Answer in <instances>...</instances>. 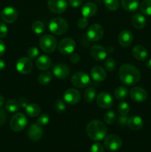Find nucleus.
Segmentation results:
<instances>
[{
  "label": "nucleus",
  "instance_id": "obj_1",
  "mask_svg": "<svg viewBox=\"0 0 151 152\" xmlns=\"http://www.w3.org/2000/svg\"><path fill=\"white\" fill-rule=\"evenodd\" d=\"M119 78L123 84L129 86H134L140 80L141 73L134 65L124 64L119 69Z\"/></svg>",
  "mask_w": 151,
  "mask_h": 152
},
{
  "label": "nucleus",
  "instance_id": "obj_2",
  "mask_svg": "<svg viewBox=\"0 0 151 152\" xmlns=\"http://www.w3.org/2000/svg\"><path fill=\"white\" fill-rule=\"evenodd\" d=\"M87 134L94 141H100L107 135V128L105 123L98 120L90 121L86 128Z\"/></svg>",
  "mask_w": 151,
  "mask_h": 152
},
{
  "label": "nucleus",
  "instance_id": "obj_3",
  "mask_svg": "<svg viewBox=\"0 0 151 152\" xmlns=\"http://www.w3.org/2000/svg\"><path fill=\"white\" fill-rule=\"evenodd\" d=\"M50 32L56 35L61 36L65 34L68 29V23L66 19L61 17H56L50 19L48 25Z\"/></svg>",
  "mask_w": 151,
  "mask_h": 152
},
{
  "label": "nucleus",
  "instance_id": "obj_4",
  "mask_svg": "<svg viewBox=\"0 0 151 152\" xmlns=\"http://www.w3.org/2000/svg\"><path fill=\"white\" fill-rule=\"evenodd\" d=\"M39 45L41 50L45 53H53L57 47V40L53 36L44 34L40 37Z\"/></svg>",
  "mask_w": 151,
  "mask_h": 152
},
{
  "label": "nucleus",
  "instance_id": "obj_5",
  "mask_svg": "<svg viewBox=\"0 0 151 152\" xmlns=\"http://www.w3.org/2000/svg\"><path fill=\"white\" fill-rule=\"evenodd\" d=\"M28 123V118L23 113H16L10 119V127L13 132H19L26 128Z\"/></svg>",
  "mask_w": 151,
  "mask_h": 152
},
{
  "label": "nucleus",
  "instance_id": "obj_6",
  "mask_svg": "<svg viewBox=\"0 0 151 152\" xmlns=\"http://www.w3.org/2000/svg\"><path fill=\"white\" fill-rule=\"evenodd\" d=\"M73 86L78 88L87 87L90 83V78L87 74L83 71H79L74 74L71 77Z\"/></svg>",
  "mask_w": 151,
  "mask_h": 152
},
{
  "label": "nucleus",
  "instance_id": "obj_7",
  "mask_svg": "<svg viewBox=\"0 0 151 152\" xmlns=\"http://www.w3.org/2000/svg\"><path fill=\"white\" fill-rule=\"evenodd\" d=\"M76 42L70 37L64 38L59 42L58 45L59 51L63 55H69L73 53L76 49Z\"/></svg>",
  "mask_w": 151,
  "mask_h": 152
},
{
  "label": "nucleus",
  "instance_id": "obj_8",
  "mask_svg": "<svg viewBox=\"0 0 151 152\" xmlns=\"http://www.w3.org/2000/svg\"><path fill=\"white\" fill-rule=\"evenodd\" d=\"M104 145L109 151H115L120 149L122 145V140L121 137L116 134H110L105 137Z\"/></svg>",
  "mask_w": 151,
  "mask_h": 152
},
{
  "label": "nucleus",
  "instance_id": "obj_9",
  "mask_svg": "<svg viewBox=\"0 0 151 152\" xmlns=\"http://www.w3.org/2000/svg\"><path fill=\"white\" fill-rule=\"evenodd\" d=\"M104 28L99 24L90 25L87 31V37L90 41L97 42L103 37Z\"/></svg>",
  "mask_w": 151,
  "mask_h": 152
},
{
  "label": "nucleus",
  "instance_id": "obj_10",
  "mask_svg": "<svg viewBox=\"0 0 151 152\" xmlns=\"http://www.w3.org/2000/svg\"><path fill=\"white\" fill-rule=\"evenodd\" d=\"M68 5L66 0H47L49 10L56 14L64 13L68 8Z\"/></svg>",
  "mask_w": 151,
  "mask_h": 152
},
{
  "label": "nucleus",
  "instance_id": "obj_11",
  "mask_svg": "<svg viewBox=\"0 0 151 152\" xmlns=\"http://www.w3.org/2000/svg\"><path fill=\"white\" fill-rule=\"evenodd\" d=\"M18 72L22 74H28L31 72L33 69V63L30 59L28 57H21L18 59L16 65Z\"/></svg>",
  "mask_w": 151,
  "mask_h": 152
},
{
  "label": "nucleus",
  "instance_id": "obj_12",
  "mask_svg": "<svg viewBox=\"0 0 151 152\" xmlns=\"http://www.w3.org/2000/svg\"><path fill=\"white\" fill-rule=\"evenodd\" d=\"M1 18L6 23H13L18 18L17 10L12 6L4 7L1 13Z\"/></svg>",
  "mask_w": 151,
  "mask_h": 152
},
{
  "label": "nucleus",
  "instance_id": "obj_13",
  "mask_svg": "<svg viewBox=\"0 0 151 152\" xmlns=\"http://www.w3.org/2000/svg\"><path fill=\"white\" fill-rule=\"evenodd\" d=\"M63 99L68 104L75 105L78 103L81 99V94L77 89L69 88L65 91L64 93Z\"/></svg>",
  "mask_w": 151,
  "mask_h": 152
},
{
  "label": "nucleus",
  "instance_id": "obj_14",
  "mask_svg": "<svg viewBox=\"0 0 151 152\" xmlns=\"http://www.w3.org/2000/svg\"><path fill=\"white\" fill-rule=\"evenodd\" d=\"M96 103L100 108L108 109L113 105L112 96L107 92H102L96 97Z\"/></svg>",
  "mask_w": 151,
  "mask_h": 152
},
{
  "label": "nucleus",
  "instance_id": "obj_15",
  "mask_svg": "<svg viewBox=\"0 0 151 152\" xmlns=\"http://www.w3.org/2000/svg\"><path fill=\"white\" fill-rule=\"evenodd\" d=\"M130 95L133 101L137 102H142L145 101L147 98V92L145 89L142 87H134L131 88L130 91Z\"/></svg>",
  "mask_w": 151,
  "mask_h": 152
},
{
  "label": "nucleus",
  "instance_id": "obj_16",
  "mask_svg": "<svg viewBox=\"0 0 151 152\" xmlns=\"http://www.w3.org/2000/svg\"><path fill=\"white\" fill-rule=\"evenodd\" d=\"M90 53L92 57L96 61L105 60V58L107 56V51L106 49L99 45H93L90 48Z\"/></svg>",
  "mask_w": 151,
  "mask_h": 152
},
{
  "label": "nucleus",
  "instance_id": "obj_17",
  "mask_svg": "<svg viewBox=\"0 0 151 152\" xmlns=\"http://www.w3.org/2000/svg\"><path fill=\"white\" fill-rule=\"evenodd\" d=\"M53 75L56 77L62 80L65 79L69 76L70 68L67 65L64 63H58L54 65L53 68Z\"/></svg>",
  "mask_w": 151,
  "mask_h": 152
},
{
  "label": "nucleus",
  "instance_id": "obj_18",
  "mask_svg": "<svg viewBox=\"0 0 151 152\" xmlns=\"http://www.w3.org/2000/svg\"><path fill=\"white\" fill-rule=\"evenodd\" d=\"M43 135V131L41 126L37 123L32 124L29 127L28 131V137L32 141H38L41 138Z\"/></svg>",
  "mask_w": 151,
  "mask_h": 152
},
{
  "label": "nucleus",
  "instance_id": "obj_19",
  "mask_svg": "<svg viewBox=\"0 0 151 152\" xmlns=\"http://www.w3.org/2000/svg\"><path fill=\"white\" fill-rule=\"evenodd\" d=\"M118 43L122 47H128L133 41V35L131 31L124 30L122 31L118 37Z\"/></svg>",
  "mask_w": 151,
  "mask_h": 152
},
{
  "label": "nucleus",
  "instance_id": "obj_20",
  "mask_svg": "<svg viewBox=\"0 0 151 152\" xmlns=\"http://www.w3.org/2000/svg\"><path fill=\"white\" fill-rule=\"evenodd\" d=\"M91 78L96 82H102L106 78V71L102 66H95L90 71Z\"/></svg>",
  "mask_w": 151,
  "mask_h": 152
},
{
  "label": "nucleus",
  "instance_id": "obj_21",
  "mask_svg": "<svg viewBox=\"0 0 151 152\" xmlns=\"http://www.w3.org/2000/svg\"><path fill=\"white\" fill-rule=\"evenodd\" d=\"M98 7L93 2H87L81 7V14L84 17L89 18L94 16L97 13Z\"/></svg>",
  "mask_w": 151,
  "mask_h": 152
},
{
  "label": "nucleus",
  "instance_id": "obj_22",
  "mask_svg": "<svg viewBox=\"0 0 151 152\" xmlns=\"http://www.w3.org/2000/svg\"><path fill=\"white\" fill-rule=\"evenodd\" d=\"M52 62L50 58L47 55H41L37 58L36 65L41 71H45L51 67Z\"/></svg>",
  "mask_w": 151,
  "mask_h": 152
},
{
  "label": "nucleus",
  "instance_id": "obj_23",
  "mask_svg": "<svg viewBox=\"0 0 151 152\" xmlns=\"http://www.w3.org/2000/svg\"><path fill=\"white\" fill-rule=\"evenodd\" d=\"M132 53H133V56H134L135 59L139 61L145 60L148 56L147 49L144 46L140 45H136L133 48V50H132Z\"/></svg>",
  "mask_w": 151,
  "mask_h": 152
},
{
  "label": "nucleus",
  "instance_id": "obj_24",
  "mask_svg": "<svg viewBox=\"0 0 151 152\" xmlns=\"http://www.w3.org/2000/svg\"><path fill=\"white\" fill-rule=\"evenodd\" d=\"M127 125L130 129L133 131H139L143 127V120L139 116H132L129 117Z\"/></svg>",
  "mask_w": 151,
  "mask_h": 152
},
{
  "label": "nucleus",
  "instance_id": "obj_25",
  "mask_svg": "<svg viewBox=\"0 0 151 152\" xmlns=\"http://www.w3.org/2000/svg\"><path fill=\"white\" fill-rule=\"evenodd\" d=\"M132 24L136 29H142L146 25V18L142 13H135L132 17Z\"/></svg>",
  "mask_w": 151,
  "mask_h": 152
},
{
  "label": "nucleus",
  "instance_id": "obj_26",
  "mask_svg": "<svg viewBox=\"0 0 151 152\" xmlns=\"http://www.w3.org/2000/svg\"><path fill=\"white\" fill-rule=\"evenodd\" d=\"M121 4L126 11L134 12L139 7V0H121Z\"/></svg>",
  "mask_w": 151,
  "mask_h": 152
},
{
  "label": "nucleus",
  "instance_id": "obj_27",
  "mask_svg": "<svg viewBox=\"0 0 151 152\" xmlns=\"http://www.w3.org/2000/svg\"><path fill=\"white\" fill-rule=\"evenodd\" d=\"M41 107L35 103L29 104L28 106L25 108V112L27 115L30 117H36L39 115L41 112Z\"/></svg>",
  "mask_w": 151,
  "mask_h": 152
},
{
  "label": "nucleus",
  "instance_id": "obj_28",
  "mask_svg": "<svg viewBox=\"0 0 151 152\" xmlns=\"http://www.w3.org/2000/svg\"><path fill=\"white\" fill-rule=\"evenodd\" d=\"M128 89L124 86H119L116 88L114 91V96L118 100H124L128 96Z\"/></svg>",
  "mask_w": 151,
  "mask_h": 152
},
{
  "label": "nucleus",
  "instance_id": "obj_29",
  "mask_svg": "<svg viewBox=\"0 0 151 152\" xmlns=\"http://www.w3.org/2000/svg\"><path fill=\"white\" fill-rule=\"evenodd\" d=\"M53 79V75H52V73H50V71H43L41 74L38 75V82L39 83V84L43 85H47L48 83H50V81Z\"/></svg>",
  "mask_w": 151,
  "mask_h": 152
},
{
  "label": "nucleus",
  "instance_id": "obj_30",
  "mask_svg": "<svg viewBox=\"0 0 151 152\" xmlns=\"http://www.w3.org/2000/svg\"><path fill=\"white\" fill-rule=\"evenodd\" d=\"M139 9L145 16H151V0H143L139 4Z\"/></svg>",
  "mask_w": 151,
  "mask_h": 152
},
{
  "label": "nucleus",
  "instance_id": "obj_31",
  "mask_svg": "<svg viewBox=\"0 0 151 152\" xmlns=\"http://www.w3.org/2000/svg\"><path fill=\"white\" fill-rule=\"evenodd\" d=\"M96 96V90L93 87L87 88L84 93V99L87 102H90L94 100Z\"/></svg>",
  "mask_w": 151,
  "mask_h": 152
},
{
  "label": "nucleus",
  "instance_id": "obj_32",
  "mask_svg": "<svg viewBox=\"0 0 151 152\" xmlns=\"http://www.w3.org/2000/svg\"><path fill=\"white\" fill-rule=\"evenodd\" d=\"M44 25L41 21L36 20L32 24V31L36 35H40L44 31Z\"/></svg>",
  "mask_w": 151,
  "mask_h": 152
},
{
  "label": "nucleus",
  "instance_id": "obj_33",
  "mask_svg": "<svg viewBox=\"0 0 151 152\" xmlns=\"http://www.w3.org/2000/svg\"><path fill=\"white\" fill-rule=\"evenodd\" d=\"M5 108L7 111L10 113L16 112L19 108L18 101L14 100V99H9L5 103Z\"/></svg>",
  "mask_w": 151,
  "mask_h": 152
},
{
  "label": "nucleus",
  "instance_id": "obj_34",
  "mask_svg": "<svg viewBox=\"0 0 151 152\" xmlns=\"http://www.w3.org/2000/svg\"><path fill=\"white\" fill-rule=\"evenodd\" d=\"M105 7L110 11H115L119 7L118 0H104Z\"/></svg>",
  "mask_w": 151,
  "mask_h": 152
},
{
  "label": "nucleus",
  "instance_id": "obj_35",
  "mask_svg": "<svg viewBox=\"0 0 151 152\" xmlns=\"http://www.w3.org/2000/svg\"><path fill=\"white\" fill-rule=\"evenodd\" d=\"M116 120V115L113 111H108L104 116V120L108 125L113 124Z\"/></svg>",
  "mask_w": 151,
  "mask_h": 152
},
{
  "label": "nucleus",
  "instance_id": "obj_36",
  "mask_svg": "<svg viewBox=\"0 0 151 152\" xmlns=\"http://www.w3.org/2000/svg\"><path fill=\"white\" fill-rule=\"evenodd\" d=\"M65 108H66V105H65L64 99H57L55 101L54 104H53V109L55 110V111L59 113L63 112Z\"/></svg>",
  "mask_w": 151,
  "mask_h": 152
},
{
  "label": "nucleus",
  "instance_id": "obj_37",
  "mask_svg": "<svg viewBox=\"0 0 151 152\" xmlns=\"http://www.w3.org/2000/svg\"><path fill=\"white\" fill-rule=\"evenodd\" d=\"M104 65H105V70H107V71H113L116 67V62L113 58H107Z\"/></svg>",
  "mask_w": 151,
  "mask_h": 152
},
{
  "label": "nucleus",
  "instance_id": "obj_38",
  "mask_svg": "<svg viewBox=\"0 0 151 152\" xmlns=\"http://www.w3.org/2000/svg\"><path fill=\"white\" fill-rule=\"evenodd\" d=\"M117 109L121 115H127L130 111V105L127 102H121L118 104Z\"/></svg>",
  "mask_w": 151,
  "mask_h": 152
},
{
  "label": "nucleus",
  "instance_id": "obj_39",
  "mask_svg": "<svg viewBox=\"0 0 151 152\" xmlns=\"http://www.w3.org/2000/svg\"><path fill=\"white\" fill-rule=\"evenodd\" d=\"M50 122V117H49L48 114H41L39 117L37 119V124L39 125V126H46V125L48 124V123Z\"/></svg>",
  "mask_w": 151,
  "mask_h": 152
},
{
  "label": "nucleus",
  "instance_id": "obj_40",
  "mask_svg": "<svg viewBox=\"0 0 151 152\" xmlns=\"http://www.w3.org/2000/svg\"><path fill=\"white\" fill-rule=\"evenodd\" d=\"M27 54H28V57L31 60L36 59L38 56V49L36 47L32 46V47L28 48Z\"/></svg>",
  "mask_w": 151,
  "mask_h": 152
},
{
  "label": "nucleus",
  "instance_id": "obj_41",
  "mask_svg": "<svg viewBox=\"0 0 151 152\" xmlns=\"http://www.w3.org/2000/svg\"><path fill=\"white\" fill-rule=\"evenodd\" d=\"M90 152H105V148L100 142H95L90 148Z\"/></svg>",
  "mask_w": 151,
  "mask_h": 152
},
{
  "label": "nucleus",
  "instance_id": "obj_42",
  "mask_svg": "<svg viewBox=\"0 0 151 152\" xmlns=\"http://www.w3.org/2000/svg\"><path fill=\"white\" fill-rule=\"evenodd\" d=\"M8 29L5 24L2 22H0V38H4L7 35Z\"/></svg>",
  "mask_w": 151,
  "mask_h": 152
},
{
  "label": "nucleus",
  "instance_id": "obj_43",
  "mask_svg": "<svg viewBox=\"0 0 151 152\" xmlns=\"http://www.w3.org/2000/svg\"><path fill=\"white\" fill-rule=\"evenodd\" d=\"M87 25H88L87 18L84 17V16L82 18H80L78 22H77V25H78V28H80V29H84L87 26Z\"/></svg>",
  "mask_w": 151,
  "mask_h": 152
},
{
  "label": "nucleus",
  "instance_id": "obj_44",
  "mask_svg": "<svg viewBox=\"0 0 151 152\" xmlns=\"http://www.w3.org/2000/svg\"><path fill=\"white\" fill-rule=\"evenodd\" d=\"M7 112L2 108H0V126L4 124L7 119Z\"/></svg>",
  "mask_w": 151,
  "mask_h": 152
},
{
  "label": "nucleus",
  "instance_id": "obj_45",
  "mask_svg": "<svg viewBox=\"0 0 151 152\" xmlns=\"http://www.w3.org/2000/svg\"><path fill=\"white\" fill-rule=\"evenodd\" d=\"M18 103H19V107L21 108H25L28 105H29V102H28V99L26 97H20L18 99Z\"/></svg>",
  "mask_w": 151,
  "mask_h": 152
},
{
  "label": "nucleus",
  "instance_id": "obj_46",
  "mask_svg": "<svg viewBox=\"0 0 151 152\" xmlns=\"http://www.w3.org/2000/svg\"><path fill=\"white\" fill-rule=\"evenodd\" d=\"M128 118L129 117L127 115H121L120 114V116L118 117L117 120H118V123L119 125H121V126H125V125H127Z\"/></svg>",
  "mask_w": 151,
  "mask_h": 152
},
{
  "label": "nucleus",
  "instance_id": "obj_47",
  "mask_svg": "<svg viewBox=\"0 0 151 152\" xmlns=\"http://www.w3.org/2000/svg\"><path fill=\"white\" fill-rule=\"evenodd\" d=\"M70 61L73 64H77L80 61V56L76 53H72L70 56Z\"/></svg>",
  "mask_w": 151,
  "mask_h": 152
},
{
  "label": "nucleus",
  "instance_id": "obj_48",
  "mask_svg": "<svg viewBox=\"0 0 151 152\" xmlns=\"http://www.w3.org/2000/svg\"><path fill=\"white\" fill-rule=\"evenodd\" d=\"M70 5L73 7H78L82 4V0H69Z\"/></svg>",
  "mask_w": 151,
  "mask_h": 152
},
{
  "label": "nucleus",
  "instance_id": "obj_49",
  "mask_svg": "<svg viewBox=\"0 0 151 152\" xmlns=\"http://www.w3.org/2000/svg\"><path fill=\"white\" fill-rule=\"evenodd\" d=\"M5 50H6L5 43H4L2 40L0 39V57L4 55Z\"/></svg>",
  "mask_w": 151,
  "mask_h": 152
},
{
  "label": "nucleus",
  "instance_id": "obj_50",
  "mask_svg": "<svg viewBox=\"0 0 151 152\" xmlns=\"http://www.w3.org/2000/svg\"><path fill=\"white\" fill-rule=\"evenodd\" d=\"M5 67H6V65L4 61L0 59V71H3V70H4Z\"/></svg>",
  "mask_w": 151,
  "mask_h": 152
},
{
  "label": "nucleus",
  "instance_id": "obj_51",
  "mask_svg": "<svg viewBox=\"0 0 151 152\" xmlns=\"http://www.w3.org/2000/svg\"><path fill=\"white\" fill-rule=\"evenodd\" d=\"M4 105V98L2 95H0V108H2Z\"/></svg>",
  "mask_w": 151,
  "mask_h": 152
},
{
  "label": "nucleus",
  "instance_id": "obj_52",
  "mask_svg": "<svg viewBox=\"0 0 151 152\" xmlns=\"http://www.w3.org/2000/svg\"><path fill=\"white\" fill-rule=\"evenodd\" d=\"M146 66L147 68H149L150 70H151V59L147 60V62H146Z\"/></svg>",
  "mask_w": 151,
  "mask_h": 152
},
{
  "label": "nucleus",
  "instance_id": "obj_53",
  "mask_svg": "<svg viewBox=\"0 0 151 152\" xmlns=\"http://www.w3.org/2000/svg\"><path fill=\"white\" fill-rule=\"evenodd\" d=\"M1 12H0V17H1Z\"/></svg>",
  "mask_w": 151,
  "mask_h": 152
}]
</instances>
